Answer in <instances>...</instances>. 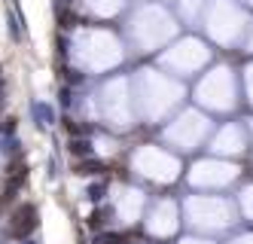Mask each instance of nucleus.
<instances>
[{
	"mask_svg": "<svg viewBox=\"0 0 253 244\" xmlns=\"http://www.w3.org/2000/svg\"><path fill=\"white\" fill-rule=\"evenodd\" d=\"M34 217H37V211H34L31 208V204H25V208L19 211V214H15V220H19V223H15V235H25V232H31L34 229Z\"/></svg>",
	"mask_w": 253,
	"mask_h": 244,
	"instance_id": "1",
	"label": "nucleus"
},
{
	"mask_svg": "<svg viewBox=\"0 0 253 244\" xmlns=\"http://www.w3.org/2000/svg\"><path fill=\"white\" fill-rule=\"evenodd\" d=\"M31 113H34V119H37L43 128H49L52 122H55V113H52V107H49V104H34V107H31Z\"/></svg>",
	"mask_w": 253,
	"mask_h": 244,
	"instance_id": "2",
	"label": "nucleus"
},
{
	"mask_svg": "<svg viewBox=\"0 0 253 244\" xmlns=\"http://www.w3.org/2000/svg\"><path fill=\"white\" fill-rule=\"evenodd\" d=\"M70 146H74V153H92V144H88V141H74V144H70Z\"/></svg>",
	"mask_w": 253,
	"mask_h": 244,
	"instance_id": "3",
	"label": "nucleus"
},
{
	"mask_svg": "<svg viewBox=\"0 0 253 244\" xmlns=\"http://www.w3.org/2000/svg\"><path fill=\"white\" fill-rule=\"evenodd\" d=\"M101 195H104V186H101V183H95L92 190H88V198H92V201H98Z\"/></svg>",
	"mask_w": 253,
	"mask_h": 244,
	"instance_id": "4",
	"label": "nucleus"
}]
</instances>
